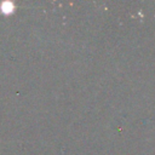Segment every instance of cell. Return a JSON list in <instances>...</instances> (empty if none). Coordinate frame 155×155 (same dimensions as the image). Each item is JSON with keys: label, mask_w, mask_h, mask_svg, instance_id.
Wrapping results in <instances>:
<instances>
[{"label": "cell", "mask_w": 155, "mask_h": 155, "mask_svg": "<svg viewBox=\"0 0 155 155\" xmlns=\"http://www.w3.org/2000/svg\"><path fill=\"white\" fill-rule=\"evenodd\" d=\"M15 10V4L11 1H4L0 4V11L2 13H11Z\"/></svg>", "instance_id": "obj_1"}]
</instances>
